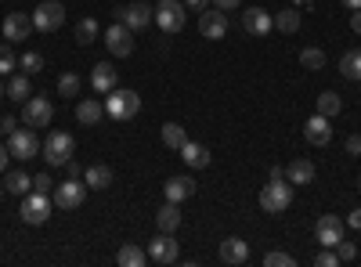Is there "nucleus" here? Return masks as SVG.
I'll return each mask as SVG.
<instances>
[{"instance_id":"f257e3e1","label":"nucleus","mask_w":361,"mask_h":267,"mask_svg":"<svg viewBox=\"0 0 361 267\" xmlns=\"http://www.w3.org/2000/svg\"><path fill=\"white\" fill-rule=\"evenodd\" d=\"M293 206V185L286 177H271V185H264L260 192V210L264 213H286Z\"/></svg>"},{"instance_id":"f03ea898","label":"nucleus","mask_w":361,"mask_h":267,"mask_svg":"<svg viewBox=\"0 0 361 267\" xmlns=\"http://www.w3.org/2000/svg\"><path fill=\"white\" fill-rule=\"evenodd\" d=\"M105 112L112 116V120H134V116L141 112L137 91H127V87H112L109 98H105Z\"/></svg>"},{"instance_id":"7ed1b4c3","label":"nucleus","mask_w":361,"mask_h":267,"mask_svg":"<svg viewBox=\"0 0 361 267\" xmlns=\"http://www.w3.org/2000/svg\"><path fill=\"white\" fill-rule=\"evenodd\" d=\"M40 152H44V159H47L51 166H66V163L73 159V152H76V141H73V134H66V130H51Z\"/></svg>"},{"instance_id":"20e7f679","label":"nucleus","mask_w":361,"mask_h":267,"mask_svg":"<svg viewBox=\"0 0 361 267\" xmlns=\"http://www.w3.org/2000/svg\"><path fill=\"white\" fill-rule=\"evenodd\" d=\"M40 148H44V144L37 141V130H33V127H15V130L8 134V152H11L15 159H22V163L33 159Z\"/></svg>"},{"instance_id":"39448f33","label":"nucleus","mask_w":361,"mask_h":267,"mask_svg":"<svg viewBox=\"0 0 361 267\" xmlns=\"http://www.w3.org/2000/svg\"><path fill=\"white\" fill-rule=\"evenodd\" d=\"M62 25H66V8L58 4V0H44V4H37V11H33V29L37 33H58Z\"/></svg>"},{"instance_id":"423d86ee","label":"nucleus","mask_w":361,"mask_h":267,"mask_svg":"<svg viewBox=\"0 0 361 267\" xmlns=\"http://www.w3.org/2000/svg\"><path fill=\"white\" fill-rule=\"evenodd\" d=\"M51 116H54V105H51V98H44V94H33V98L22 101V123H25V127L40 130V127L51 123Z\"/></svg>"},{"instance_id":"0eeeda50","label":"nucleus","mask_w":361,"mask_h":267,"mask_svg":"<svg viewBox=\"0 0 361 267\" xmlns=\"http://www.w3.org/2000/svg\"><path fill=\"white\" fill-rule=\"evenodd\" d=\"M116 22H123L127 29L141 33V29H148V25L156 22V8H152V4H145V0H134V4H127V8H119V11H116Z\"/></svg>"},{"instance_id":"6e6552de","label":"nucleus","mask_w":361,"mask_h":267,"mask_svg":"<svg viewBox=\"0 0 361 267\" xmlns=\"http://www.w3.org/2000/svg\"><path fill=\"white\" fill-rule=\"evenodd\" d=\"M83 199H87V185L80 181V177H69V181L54 185V199L51 202L58 206V210H80Z\"/></svg>"},{"instance_id":"1a4fd4ad","label":"nucleus","mask_w":361,"mask_h":267,"mask_svg":"<svg viewBox=\"0 0 361 267\" xmlns=\"http://www.w3.org/2000/svg\"><path fill=\"white\" fill-rule=\"evenodd\" d=\"M185 4L180 0H159L156 4V25L163 29V33H180L185 29Z\"/></svg>"},{"instance_id":"9d476101","label":"nucleus","mask_w":361,"mask_h":267,"mask_svg":"<svg viewBox=\"0 0 361 267\" xmlns=\"http://www.w3.org/2000/svg\"><path fill=\"white\" fill-rule=\"evenodd\" d=\"M180 260V246L173 242V235L170 231H159L152 246H148V263H159V267H170Z\"/></svg>"},{"instance_id":"9b49d317","label":"nucleus","mask_w":361,"mask_h":267,"mask_svg":"<svg viewBox=\"0 0 361 267\" xmlns=\"http://www.w3.org/2000/svg\"><path fill=\"white\" fill-rule=\"evenodd\" d=\"M105 47L116 54V58H127L134 51V29H127L123 22H112L109 33H105Z\"/></svg>"},{"instance_id":"f8f14e48","label":"nucleus","mask_w":361,"mask_h":267,"mask_svg":"<svg viewBox=\"0 0 361 267\" xmlns=\"http://www.w3.org/2000/svg\"><path fill=\"white\" fill-rule=\"evenodd\" d=\"M47 217H51V199L44 192H29L22 202V221L25 224H47Z\"/></svg>"},{"instance_id":"ddd939ff","label":"nucleus","mask_w":361,"mask_h":267,"mask_svg":"<svg viewBox=\"0 0 361 267\" xmlns=\"http://www.w3.org/2000/svg\"><path fill=\"white\" fill-rule=\"evenodd\" d=\"M199 33H202L206 40H224V33H228V15H224L221 8L199 11Z\"/></svg>"},{"instance_id":"4468645a","label":"nucleus","mask_w":361,"mask_h":267,"mask_svg":"<svg viewBox=\"0 0 361 267\" xmlns=\"http://www.w3.org/2000/svg\"><path fill=\"white\" fill-rule=\"evenodd\" d=\"M343 228H347V221H340V217H333V213H325V217H318L314 235H318V242H322V246L336 249V242L343 239Z\"/></svg>"},{"instance_id":"2eb2a0df","label":"nucleus","mask_w":361,"mask_h":267,"mask_svg":"<svg viewBox=\"0 0 361 267\" xmlns=\"http://www.w3.org/2000/svg\"><path fill=\"white\" fill-rule=\"evenodd\" d=\"M29 33H33V15H25V11H11V15L4 18V40H8V44L29 40Z\"/></svg>"},{"instance_id":"dca6fc26","label":"nucleus","mask_w":361,"mask_h":267,"mask_svg":"<svg viewBox=\"0 0 361 267\" xmlns=\"http://www.w3.org/2000/svg\"><path fill=\"white\" fill-rule=\"evenodd\" d=\"M243 29L250 37H267L275 29V15H267L264 8H246L243 11Z\"/></svg>"},{"instance_id":"f3484780","label":"nucleus","mask_w":361,"mask_h":267,"mask_svg":"<svg viewBox=\"0 0 361 267\" xmlns=\"http://www.w3.org/2000/svg\"><path fill=\"white\" fill-rule=\"evenodd\" d=\"M221 260L231 263V267H243V263L250 260V246H246V239H238V235L224 239V242H221Z\"/></svg>"},{"instance_id":"a211bd4d","label":"nucleus","mask_w":361,"mask_h":267,"mask_svg":"<svg viewBox=\"0 0 361 267\" xmlns=\"http://www.w3.org/2000/svg\"><path fill=\"white\" fill-rule=\"evenodd\" d=\"M304 137L318 148H325L329 141H333V127H329V116H311V120L304 123Z\"/></svg>"},{"instance_id":"6ab92c4d","label":"nucleus","mask_w":361,"mask_h":267,"mask_svg":"<svg viewBox=\"0 0 361 267\" xmlns=\"http://www.w3.org/2000/svg\"><path fill=\"white\" fill-rule=\"evenodd\" d=\"M180 159H185L192 170H206L209 166V148L199 144V141H185L180 144Z\"/></svg>"},{"instance_id":"aec40b11","label":"nucleus","mask_w":361,"mask_h":267,"mask_svg":"<svg viewBox=\"0 0 361 267\" xmlns=\"http://www.w3.org/2000/svg\"><path fill=\"white\" fill-rule=\"evenodd\" d=\"M286 181L296 185V188H300V185H311V181H314V163H311V159H293V163L286 166Z\"/></svg>"},{"instance_id":"412c9836","label":"nucleus","mask_w":361,"mask_h":267,"mask_svg":"<svg viewBox=\"0 0 361 267\" xmlns=\"http://www.w3.org/2000/svg\"><path fill=\"white\" fill-rule=\"evenodd\" d=\"M90 87H94V94H109L116 87V69L109 62H98L94 69H90Z\"/></svg>"},{"instance_id":"4be33fe9","label":"nucleus","mask_w":361,"mask_h":267,"mask_svg":"<svg viewBox=\"0 0 361 267\" xmlns=\"http://www.w3.org/2000/svg\"><path fill=\"white\" fill-rule=\"evenodd\" d=\"M102 116H105V105L94 101V98H83V101L76 105V120H80L83 127H98Z\"/></svg>"},{"instance_id":"5701e85b","label":"nucleus","mask_w":361,"mask_h":267,"mask_svg":"<svg viewBox=\"0 0 361 267\" xmlns=\"http://www.w3.org/2000/svg\"><path fill=\"white\" fill-rule=\"evenodd\" d=\"M192 195H195V181H192V177H170V181H166V199L170 202H185Z\"/></svg>"},{"instance_id":"b1692460","label":"nucleus","mask_w":361,"mask_h":267,"mask_svg":"<svg viewBox=\"0 0 361 267\" xmlns=\"http://www.w3.org/2000/svg\"><path fill=\"white\" fill-rule=\"evenodd\" d=\"M116 263H123V267H145L148 263V249L134 246V242H123L116 253Z\"/></svg>"},{"instance_id":"393cba45","label":"nucleus","mask_w":361,"mask_h":267,"mask_svg":"<svg viewBox=\"0 0 361 267\" xmlns=\"http://www.w3.org/2000/svg\"><path fill=\"white\" fill-rule=\"evenodd\" d=\"M83 185H87V188H94V192L109 188V185H112V170H109V166H102V163L87 166V170H83Z\"/></svg>"},{"instance_id":"a878e982","label":"nucleus","mask_w":361,"mask_h":267,"mask_svg":"<svg viewBox=\"0 0 361 267\" xmlns=\"http://www.w3.org/2000/svg\"><path fill=\"white\" fill-rule=\"evenodd\" d=\"M156 224H159V231H177L180 228V202H170L166 199V206H163V210L156 213Z\"/></svg>"},{"instance_id":"bb28decb","label":"nucleus","mask_w":361,"mask_h":267,"mask_svg":"<svg viewBox=\"0 0 361 267\" xmlns=\"http://www.w3.org/2000/svg\"><path fill=\"white\" fill-rule=\"evenodd\" d=\"M8 98H11V101H25V98H33V83H29V73L8 76Z\"/></svg>"},{"instance_id":"cd10ccee","label":"nucleus","mask_w":361,"mask_h":267,"mask_svg":"<svg viewBox=\"0 0 361 267\" xmlns=\"http://www.w3.org/2000/svg\"><path fill=\"white\" fill-rule=\"evenodd\" d=\"M4 188H8L11 195H29V192H33V177H29L25 170H11V173L4 177Z\"/></svg>"},{"instance_id":"c85d7f7f","label":"nucleus","mask_w":361,"mask_h":267,"mask_svg":"<svg viewBox=\"0 0 361 267\" xmlns=\"http://www.w3.org/2000/svg\"><path fill=\"white\" fill-rule=\"evenodd\" d=\"M340 76L350 83H361V51H347L340 58Z\"/></svg>"},{"instance_id":"c756f323","label":"nucleus","mask_w":361,"mask_h":267,"mask_svg":"<svg viewBox=\"0 0 361 267\" xmlns=\"http://www.w3.org/2000/svg\"><path fill=\"white\" fill-rule=\"evenodd\" d=\"M188 141V130L180 127V123H163V144L173 148V152H180V144Z\"/></svg>"},{"instance_id":"7c9ffc66","label":"nucleus","mask_w":361,"mask_h":267,"mask_svg":"<svg viewBox=\"0 0 361 267\" xmlns=\"http://www.w3.org/2000/svg\"><path fill=\"white\" fill-rule=\"evenodd\" d=\"M340 108H343V101H340L336 91H322L318 94V116H329V120H333V116H340Z\"/></svg>"},{"instance_id":"2f4dec72","label":"nucleus","mask_w":361,"mask_h":267,"mask_svg":"<svg viewBox=\"0 0 361 267\" xmlns=\"http://www.w3.org/2000/svg\"><path fill=\"white\" fill-rule=\"evenodd\" d=\"M98 33H102V29H98L94 18H80V22H76V44H83V47H87V44H94Z\"/></svg>"},{"instance_id":"473e14b6","label":"nucleus","mask_w":361,"mask_h":267,"mask_svg":"<svg viewBox=\"0 0 361 267\" xmlns=\"http://www.w3.org/2000/svg\"><path fill=\"white\" fill-rule=\"evenodd\" d=\"M275 29H282V33H296L300 29V8H282L275 15Z\"/></svg>"},{"instance_id":"72a5a7b5","label":"nucleus","mask_w":361,"mask_h":267,"mask_svg":"<svg viewBox=\"0 0 361 267\" xmlns=\"http://www.w3.org/2000/svg\"><path fill=\"white\" fill-rule=\"evenodd\" d=\"M300 66L304 69H325V51H318V47H304V54H300Z\"/></svg>"},{"instance_id":"f704fd0d","label":"nucleus","mask_w":361,"mask_h":267,"mask_svg":"<svg viewBox=\"0 0 361 267\" xmlns=\"http://www.w3.org/2000/svg\"><path fill=\"white\" fill-rule=\"evenodd\" d=\"M58 94H62V98H76L80 94V76L76 73H62V80H58Z\"/></svg>"},{"instance_id":"c9c22d12","label":"nucleus","mask_w":361,"mask_h":267,"mask_svg":"<svg viewBox=\"0 0 361 267\" xmlns=\"http://www.w3.org/2000/svg\"><path fill=\"white\" fill-rule=\"evenodd\" d=\"M15 66H18V58H15L11 44H8V40H0V76H8Z\"/></svg>"},{"instance_id":"e433bc0d","label":"nucleus","mask_w":361,"mask_h":267,"mask_svg":"<svg viewBox=\"0 0 361 267\" xmlns=\"http://www.w3.org/2000/svg\"><path fill=\"white\" fill-rule=\"evenodd\" d=\"M296 260L289 256V253H282V249H271V253H264V267H293Z\"/></svg>"},{"instance_id":"4c0bfd02","label":"nucleus","mask_w":361,"mask_h":267,"mask_svg":"<svg viewBox=\"0 0 361 267\" xmlns=\"http://www.w3.org/2000/svg\"><path fill=\"white\" fill-rule=\"evenodd\" d=\"M18 66H22L29 76H33V73H40V69H44V58H40L37 51H25V54L18 58Z\"/></svg>"},{"instance_id":"58836bf2","label":"nucleus","mask_w":361,"mask_h":267,"mask_svg":"<svg viewBox=\"0 0 361 267\" xmlns=\"http://www.w3.org/2000/svg\"><path fill=\"white\" fill-rule=\"evenodd\" d=\"M314 263H318V267H336V263H340V256H336V249L322 246V253L314 256Z\"/></svg>"},{"instance_id":"ea45409f","label":"nucleus","mask_w":361,"mask_h":267,"mask_svg":"<svg viewBox=\"0 0 361 267\" xmlns=\"http://www.w3.org/2000/svg\"><path fill=\"white\" fill-rule=\"evenodd\" d=\"M336 256H340V263H347V260H354V256H357V246H354V242H347V239H340V242H336Z\"/></svg>"},{"instance_id":"a19ab883","label":"nucleus","mask_w":361,"mask_h":267,"mask_svg":"<svg viewBox=\"0 0 361 267\" xmlns=\"http://www.w3.org/2000/svg\"><path fill=\"white\" fill-rule=\"evenodd\" d=\"M33 192H44V195H47V192H54L51 173H37V177H33Z\"/></svg>"},{"instance_id":"79ce46f5","label":"nucleus","mask_w":361,"mask_h":267,"mask_svg":"<svg viewBox=\"0 0 361 267\" xmlns=\"http://www.w3.org/2000/svg\"><path fill=\"white\" fill-rule=\"evenodd\" d=\"M347 156H361V134H350L347 137Z\"/></svg>"},{"instance_id":"37998d69","label":"nucleus","mask_w":361,"mask_h":267,"mask_svg":"<svg viewBox=\"0 0 361 267\" xmlns=\"http://www.w3.org/2000/svg\"><path fill=\"white\" fill-rule=\"evenodd\" d=\"M209 4H214V8H221V11H235L238 4H243V0H209Z\"/></svg>"},{"instance_id":"c03bdc74","label":"nucleus","mask_w":361,"mask_h":267,"mask_svg":"<svg viewBox=\"0 0 361 267\" xmlns=\"http://www.w3.org/2000/svg\"><path fill=\"white\" fill-rule=\"evenodd\" d=\"M347 228L361 231V206H357V210H350V217H347Z\"/></svg>"},{"instance_id":"a18cd8bd","label":"nucleus","mask_w":361,"mask_h":267,"mask_svg":"<svg viewBox=\"0 0 361 267\" xmlns=\"http://www.w3.org/2000/svg\"><path fill=\"white\" fill-rule=\"evenodd\" d=\"M185 8H188V11H206L209 0H185Z\"/></svg>"},{"instance_id":"49530a36","label":"nucleus","mask_w":361,"mask_h":267,"mask_svg":"<svg viewBox=\"0 0 361 267\" xmlns=\"http://www.w3.org/2000/svg\"><path fill=\"white\" fill-rule=\"evenodd\" d=\"M350 29L361 37V8H357V11H350Z\"/></svg>"},{"instance_id":"de8ad7c7","label":"nucleus","mask_w":361,"mask_h":267,"mask_svg":"<svg viewBox=\"0 0 361 267\" xmlns=\"http://www.w3.org/2000/svg\"><path fill=\"white\" fill-rule=\"evenodd\" d=\"M15 127H18V123L11 120V116H4V120H0V134H11Z\"/></svg>"},{"instance_id":"09e8293b","label":"nucleus","mask_w":361,"mask_h":267,"mask_svg":"<svg viewBox=\"0 0 361 267\" xmlns=\"http://www.w3.org/2000/svg\"><path fill=\"white\" fill-rule=\"evenodd\" d=\"M8 156H11L8 144H0V170H8Z\"/></svg>"},{"instance_id":"8fccbe9b","label":"nucleus","mask_w":361,"mask_h":267,"mask_svg":"<svg viewBox=\"0 0 361 267\" xmlns=\"http://www.w3.org/2000/svg\"><path fill=\"white\" fill-rule=\"evenodd\" d=\"M66 166H69V177H83V170H80V163H73V159H69Z\"/></svg>"},{"instance_id":"3c124183","label":"nucleus","mask_w":361,"mask_h":267,"mask_svg":"<svg viewBox=\"0 0 361 267\" xmlns=\"http://www.w3.org/2000/svg\"><path fill=\"white\" fill-rule=\"evenodd\" d=\"M340 4H343L347 11H357V8H361V0H340Z\"/></svg>"},{"instance_id":"603ef678","label":"nucleus","mask_w":361,"mask_h":267,"mask_svg":"<svg viewBox=\"0 0 361 267\" xmlns=\"http://www.w3.org/2000/svg\"><path fill=\"white\" fill-rule=\"evenodd\" d=\"M4 94H8V83H4V80H0V98H4Z\"/></svg>"},{"instance_id":"864d4df0","label":"nucleus","mask_w":361,"mask_h":267,"mask_svg":"<svg viewBox=\"0 0 361 267\" xmlns=\"http://www.w3.org/2000/svg\"><path fill=\"white\" fill-rule=\"evenodd\" d=\"M0 199H4V181H0Z\"/></svg>"},{"instance_id":"5fc2aeb1","label":"nucleus","mask_w":361,"mask_h":267,"mask_svg":"<svg viewBox=\"0 0 361 267\" xmlns=\"http://www.w3.org/2000/svg\"><path fill=\"white\" fill-rule=\"evenodd\" d=\"M357 192H361V177H357Z\"/></svg>"}]
</instances>
